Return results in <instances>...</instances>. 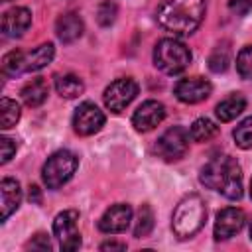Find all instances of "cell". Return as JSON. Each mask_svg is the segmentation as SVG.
<instances>
[{
	"label": "cell",
	"mask_w": 252,
	"mask_h": 252,
	"mask_svg": "<svg viewBox=\"0 0 252 252\" xmlns=\"http://www.w3.org/2000/svg\"><path fill=\"white\" fill-rule=\"evenodd\" d=\"M217 134H219V126L209 118H197L189 130V138L195 142H209Z\"/></svg>",
	"instance_id": "7402d4cb"
},
{
	"label": "cell",
	"mask_w": 252,
	"mask_h": 252,
	"mask_svg": "<svg viewBox=\"0 0 252 252\" xmlns=\"http://www.w3.org/2000/svg\"><path fill=\"white\" fill-rule=\"evenodd\" d=\"M24 51L20 49H12L2 57V73L6 77H16L20 73H24Z\"/></svg>",
	"instance_id": "cb8c5ba5"
},
{
	"label": "cell",
	"mask_w": 252,
	"mask_h": 252,
	"mask_svg": "<svg viewBox=\"0 0 252 252\" xmlns=\"http://www.w3.org/2000/svg\"><path fill=\"white\" fill-rule=\"evenodd\" d=\"M0 148H2V163H8L16 156V150H18V146H16V142L12 138H2L0 140Z\"/></svg>",
	"instance_id": "f1b7e54d"
},
{
	"label": "cell",
	"mask_w": 252,
	"mask_h": 252,
	"mask_svg": "<svg viewBox=\"0 0 252 252\" xmlns=\"http://www.w3.org/2000/svg\"><path fill=\"white\" fill-rule=\"evenodd\" d=\"M244 211L236 209V207H226L217 215L215 220V240H228L230 236H234L236 232H240V228L244 226Z\"/></svg>",
	"instance_id": "7c38bea8"
},
{
	"label": "cell",
	"mask_w": 252,
	"mask_h": 252,
	"mask_svg": "<svg viewBox=\"0 0 252 252\" xmlns=\"http://www.w3.org/2000/svg\"><path fill=\"white\" fill-rule=\"evenodd\" d=\"M79 158L69 150H59L47 158L41 169V179L47 185V189H59L63 187L77 171Z\"/></svg>",
	"instance_id": "5b68a950"
},
{
	"label": "cell",
	"mask_w": 252,
	"mask_h": 252,
	"mask_svg": "<svg viewBox=\"0 0 252 252\" xmlns=\"http://www.w3.org/2000/svg\"><path fill=\"white\" fill-rule=\"evenodd\" d=\"M100 250H126V244H124V242L108 240V242H102V244H100Z\"/></svg>",
	"instance_id": "d6a6232c"
},
{
	"label": "cell",
	"mask_w": 252,
	"mask_h": 252,
	"mask_svg": "<svg viewBox=\"0 0 252 252\" xmlns=\"http://www.w3.org/2000/svg\"><path fill=\"white\" fill-rule=\"evenodd\" d=\"M250 238H252V222H250Z\"/></svg>",
	"instance_id": "e575fe53"
},
{
	"label": "cell",
	"mask_w": 252,
	"mask_h": 252,
	"mask_svg": "<svg viewBox=\"0 0 252 252\" xmlns=\"http://www.w3.org/2000/svg\"><path fill=\"white\" fill-rule=\"evenodd\" d=\"M246 108V98L240 93H234L230 96H226L224 100H220L215 108V114L220 122H230L234 120L238 114H242V110Z\"/></svg>",
	"instance_id": "d6986e66"
},
{
	"label": "cell",
	"mask_w": 252,
	"mask_h": 252,
	"mask_svg": "<svg viewBox=\"0 0 252 252\" xmlns=\"http://www.w3.org/2000/svg\"><path fill=\"white\" fill-rule=\"evenodd\" d=\"M20 201H22L20 183L12 177H4L2 183H0V209H2L0 219L6 220L20 207Z\"/></svg>",
	"instance_id": "9a60e30c"
},
{
	"label": "cell",
	"mask_w": 252,
	"mask_h": 252,
	"mask_svg": "<svg viewBox=\"0 0 252 252\" xmlns=\"http://www.w3.org/2000/svg\"><path fill=\"white\" fill-rule=\"evenodd\" d=\"M0 114H2V128H4V130H10V128H14L16 122L20 120L22 110H20V104H18L16 100L4 96V98L0 100Z\"/></svg>",
	"instance_id": "d4e9b609"
},
{
	"label": "cell",
	"mask_w": 252,
	"mask_h": 252,
	"mask_svg": "<svg viewBox=\"0 0 252 252\" xmlns=\"http://www.w3.org/2000/svg\"><path fill=\"white\" fill-rule=\"evenodd\" d=\"M199 179L205 187L219 191L226 199L236 201L242 197V169L230 156L211 158L201 167Z\"/></svg>",
	"instance_id": "7a4b0ae2"
},
{
	"label": "cell",
	"mask_w": 252,
	"mask_h": 252,
	"mask_svg": "<svg viewBox=\"0 0 252 252\" xmlns=\"http://www.w3.org/2000/svg\"><path fill=\"white\" fill-rule=\"evenodd\" d=\"M228 8L236 16H246L252 10V0H228Z\"/></svg>",
	"instance_id": "f546056e"
},
{
	"label": "cell",
	"mask_w": 252,
	"mask_h": 252,
	"mask_svg": "<svg viewBox=\"0 0 252 252\" xmlns=\"http://www.w3.org/2000/svg\"><path fill=\"white\" fill-rule=\"evenodd\" d=\"M116 16H118V6H116L114 2L106 0V2H100V4H98V8H96V22H98L102 28L112 26L114 20H116Z\"/></svg>",
	"instance_id": "4316f807"
},
{
	"label": "cell",
	"mask_w": 252,
	"mask_h": 252,
	"mask_svg": "<svg viewBox=\"0 0 252 252\" xmlns=\"http://www.w3.org/2000/svg\"><path fill=\"white\" fill-rule=\"evenodd\" d=\"M28 199L32 205H39L41 203V191L37 185H30V191H28Z\"/></svg>",
	"instance_id": "1f68e13d"
},
{
	"label": "cell",
	"mask_w": 252,
	"mask_h": 252,
	"mask_svg": "<svg viewBox=\"0 0 252 252\" xmlns=\"http://www.w3.org/2000/svg\"><path fill=\"white\" fill-rule=\"evenodd\" d=\"M228 63H230V47L226 41H222L209 55V69L213 73H224L228 69Z\"/></svg>",
	"instance_id": "603a6c76"
},
{
	"label": "cell",
	"mask_w": 252,
	"mask_h": 252,
	"mask_svg": "<svg viewBox=\"0 0 252 252\" xmlns=\"http://www.w3.org/2000/svg\"><path fill=\"white\" fill-rule=\"evenodd\" d=\"M130 220H132V207L126 203H116L110 209H106V213L100 217L98 228L106 234H118L128 228Z\"/></svg>",
	"instance_id": "4fadbf2b"
},
{
	"label": "cell",
	"mask_w": 252,
	"mask_h": 252,
	"mask_svg": "<svg viewBox=\"0 0 252 252\" xmlns=\"http://www.w3.org/2000/svg\"><path fill=\"white\" fill-rule=\"evenodd\" d=\"M55 91L65 98H77L85 93V83L77 75H57L55 77Z\"/></svg>",
	"instance_id": "ffe728a7"
},
{
	"label": "cell",
	"mask_w": 252,
	"mask_h": 252,
	"mask_svg": "<svg viewBox=\"0 0 252 252\" xmlns=\"http://www.w3.org/2000/svg\"><path fill=\"white\" fill-rule=\"evenodd\" d=\"M205 219H207V207H205V201L199 197V195H187L183 197L173 215H171V228H173V234L181 240L185 238H191L193 234H197L203 224H205Z\"/></svg>",
	"instance_id": "3957f363"
},
{
	"label": "cell",
	"mask_w": 252,
	"mask_h": 252,
	"mask_svg": "<svg viewBox=\"0 0 252 252\" xmlns=\"http://www.w3.org/2000/svg\"><path fill=\"white\" fill-rule=\"evenodd\" d=\"M28 248H32V250H49V248H51V244H49L47 234L37 232V234L28 242Z\"/></svg>",
	"instance_id": "4dcf8cb0"
},
{
	"label": "cell",
	"mask_w": 252,
	"mask_h": 252,
	"mask_svg": "<svg viewBox=\"0 0 252 252\" xmlns=\"http://www.w3.org/2000/svg\"><path fill=\"white\" fill-rule=\"evenodd\" d=\"M85 32V26H83V20L79 18V14L75 12H67L63 16L57 18L55 22V33L57 37L63 41V43H73L77 41Z\"/></svg>",
	"instance_id": "2e32d148"
},
{
	"label": "cell",
	"mask_w": 252,
	"mask_h": 252,
	"mask_svg": "<svg viewBox=\"0 0 252 252\" xmlns=\"http://www.w3.org/2000/svg\"><path fill=\"white\" fill-rule=\"evenodd\" d=\"M104 126V112L94 102H81L73 114V130L79 136H91Z\"/></svg>",
	"instance_id": "9c48e42d"
},
{
	"label": "cell",
	"mask_w": 252,
	"mask_h": 252,
	"mask_svg": "<svg viewBox=\"0 0 252 252\" xmlns=\"http://www.w3.org/2000/svg\"><path fill=\"white\" fill-rule=\"evenodd\" d=\"M53 55H55V47H53V43L47 41V43L37 45L35 49H32L30 53L24 55V73H32V71H39V69H43L45 65L51 63Z\"/></svg>",
	"instance_id": "e0dca14e"
},
{
	"label": "cell",
	"mask_w": 252,
	"mask_h": 252,
	"mask_svg": "<svg viewBox=\"0 0 252 252\" xmlns=\"http://www.w3.org/2000/svg\"><path fill=\"white\" fill-rule=\"evenodd\" d=\"M236 71L242 79H252V45H244L236 55Z\"/></svg>",
	"instance_id": "83f0119b"
},
{
	"label": "cell",
	"mask_w": 252,
	"mask_h": 252,
	"mask_svg": "<svg viewBox=\"0 0 252 252\" xmlns=\"http://www.w3.org/2000/svg\"><path fill=\"white\" fill-rule=\"evenodd\" d=\"M154 224H156V217H154V211L148 203H144L138 211V217H136V222H134V236L136 238H146L150 236V232L154 230Z\"/></svg>",
	"instance_id": "44dd1931"
},
{
	"label": "cell",
	"mask_w": 252,
	"mask_h": 252,
	"mask_svg": "<svg viewBox=\"0 0 252 252\" xmlns=\"http://www.w3.org/2000/svg\"><path fill=\"white\" fill-rule=\"evenodd\" d=\"M163 118H165V106L159 100H146V102H142L134 110V114H132V126L138 132H150L158 124H161Z\"/></svg>",
	"instance_id": "8fae6325"
},
{
	"label": "cell",
	"mask_w": 252,
	"mask_h": 252,
	"mask_svg": "<svg viewBox=\"0 0 252 252\" xmlns=\"http://www.w3.org/2000/svg\"><path fill=\"white\" fill-rule=\"evenodd\" d=\"M32 24V12L24 6L10 8L2 16V32L6 37H20Z\"/></svg>",
	"instance_id": "5bb4252c"
},
{
	"label": "cell",
	"mask_w": 252,
	"mask_h": 252,
	"mask_svg": "<svg viewBox=\"0 0 252 252\" xmlns=\"http://www.w3.org/2000/svg\"><path fill=\"white\" fill-rule=\"evenodd\" d=\"M232 138L238 148H242V150L252 148V116H248L236 124V128L232 130Z\"/></svg>",
	"instance_id": "484cf974"
},
{
	"label": "cell",
	"mask_w": 252,
	"mask_h": 252,
	"mask_svg": "<svg viewBox=\"0 0 252 252\" xmlns=\"http://www.w3.org/2000/svg\"><path fill=\"white\" fill-rule=\"evenodd\" d=\"M250 197H252V179H250Z\"/></svg>",
	"instance_id": "836d02e7"
},
{
	"label": "cell",
	"mask_w": 252,
	"mask_h": 252,
	"mask_svg": "<svg viewBox=\"0 0 252 252\" xmlns=\"http://www.w3.org/2000/svg\"><path fill=\"white\" fill-rule=\"evenodd\" d=\"M4 2H10V0H4Z\"/></svg>",
	"instance_id": "d590c367"
},
{
	"label": "cell",
	"mask_w": 252,
	"mask_h": 252,
	"mask_svg": "<svg viewBox=\"0 0 252 252\" xmlns=\"http://www.w3.org/2000/svg\"><path fill=\"white\" fill-rule=\"evenodd\" d=\"M138 94V83L130 77H122V79H116L112 81L104 93H102V100H104V106L110 110V112H122Z\"/></svg>",
	"instance_id": "52a82bcc"
},
{
	"label": "cell",
	"mask_w": 252,
	"mask_h": 252,
	"mask_svg": "<svg viewBox=\"0 0 252 252\" xmlns=\"http://www.w3.org/2000/svg\"><path fill=\"white\" fill-rule=\"evenodd\" d=\"M173 93L181 102L197 104L213 93V85L203 77H189V79L177 81L173 87Z\"/></svg>",
	"instance_id": "30bf717a"
},
{
	"label": "cell",
	"mask_w": 252,
	"mask_h": 252,
	"mask_svg": "<svg viewBox=\"0 0 252 252\" xmlns=\"http://www.w3.org/2000/svg\"><path fill=\"white\" fill-rule=\"evenodd\" d=\"M77 220H79V213L75 209H67L59 213L53 220V234L57 236L61 250L65 252L77 250L81 246V234L77 230Z\"/></svg>",
	"instance_id": "ba28073f"
},
{
	"label": "cell",
	"mask_w": 252,
	"mask_h": 252,
	"mask_svg": "<svg viewBox=\"0 0 252 252\" xmlns=\"http://www.w3.org/2000/svg\"><path fill=\"white\" fill-rule=\"evenodd\" d=\"M189 150V132L183 126H171L156 142V154L165 161L181 159Z\"/></svg>",
	"instance_id": "8992f818"
},
{
	"label": "cell",
	"mask_w": 252,
	"mask_h": 252,
	"mask_svg": "<svg viewBox=\"0 0 252 252\" xmlns=\"http://www.w3.org/2000/svg\"><path fill=\"white\" fill-rule=\"evenodd\" d=\"M47 94H49V85H47V81H45L43 77L32 79V81L26 83L24 89H22V98H24V102H26L28 106H32V108L41 106V104L45 102Z\"/></svg>",
	"instance_id": "ac0fdd59"
},
{
	"label": "cell",
	"mask_w": 252,
	"mask_h": 252,
	"mask_svg": "<svg viewBox=\"0 0 252 252\" xmlns=\"http://www.w3.org/2000/svg\"><path fill=\"white\" fill-rule=\"evenodd\" d=\"M205 18V0H165L158 12V24L175 33V35H189L193 33Z\"/></svg>",
	"instance_id": "6da1fadb"
},
{
	"label": "cell",
	"mask_w": 252,
	"mask_h": 252,
	"mask_svg": "<svg viewBox=\"0 0 252 252\" xmlns=\"http://www.w3.org/2000/svg\"><path fill=\"white\" fill-rule=\"evenodd\" d=\"M191 51L185 43L173 37H163L154 47V63L165 75H179L191 63Z\"/></svg>",
	"instance_id": "277c9868"
}]
</instances>
